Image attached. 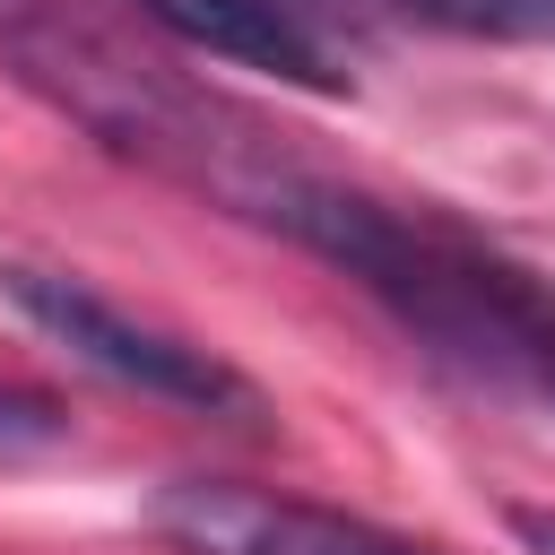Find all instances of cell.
<instances>
[{
	"instance_id": "6da1fadb",
	"label": "cell",
	"mask_w": 555,
	"mask_h": 555,
	"mask_svg": "<svg viewBox=\"0 0 555 555\" xmlns=\"http://www.w3.org/2000/svg\"><path fill=\"white\" fill-rule=\"evenodd\" d=\"M0 78L26 87L43 113H61L104 156L139 165L147 182L234 225H260L338 278L347 260H364V234H382L390 217V191L304 156L278 121L173 69L156 43L121 35L113 17L78 0H0Z\"/></svg>"
},
{
	"instance_id": "7a4b0ae2",
	"label": "cell",
	"mask_w": 555,
	"mask_h": 555,
	"mask_svg": "<svg viewBox=\"0 0 555 555\" xmlns=\"http://www.w3.org/2000/svg\"><path fill=\"white\" fill-rule=\"evenodd\" d=\"M356 295H373L460 382L555 416V286L494 234L434 199H399L382 251L356 269Z\"/></svg>"
},
{
	"instance_id": "3957f363",
	"label": "cell",
	"mask_w": 555,
	"mask_h": 555,
	"mask_svg": "<svg viewBox=\"0 0 555 555\" xmlns=\"http://www.w3.org/2000/svg\"><path fill=\"white\" fill-rule=\"evenodd\" d=\"M0 295L17 304V321H35L69 364L104 373L113 390H139L156 408H182V416H208V425H234V434H260L269 425V399L251 373H234L217 347L113 304L104 286L69 278V269H35V260H9L0 269Z\"/></svg>"
},
{
	"instance_id": "277c9868",
	"label": "cell",
	"mask_w": 555,
	"mask_h": 555,
	"mask_svg": "<svg viewBox=\"0 0 555 555\" xmlns=\"http://www.w3.org/2000/svg\"><path fill=\"white\" fill-rule=\"evenodd\" d=\"M147 529L173 555H434L364 512L304 503L278 486H243V477H165L147 494Z\"/></svg>"
},
{
	"instance_id": "5b68a950",
	"label": "cell",
	"mask_w": 555,
	"mask_h": 555,
	"mask_svg": "<svg viewBox=\"0 0 555 555\" xmlns=\"http://www.w3.org/2000/svg\"><path fill=\"white\" fill-rule=\"evenodd\" d=\"M191 61L260 69L278 87L347 95L356 87V17L338 0H121Z\"/></svg>"
},
{
	"instance_id": "8992f818",
	"label": "cell",
	"mask_w": 555,
	"mask_h": 555,
	"mask_svg": "<svg viewBox=\"0 0 555 555\" xmlns=\"http://www.w3.org/2000/svg\"><path fill=\"white\" fill-rule=\"evenodd\" d=\"M399 9L477 43H555V0H399Z\"/></svg>"
},
{
	"instance_id": "52a82bcc",
	"label": "cell",
	"mask_w": 555,
	"mask_h": 555,
	"mask_svg": "<svg viewBox=\"0 0 555 555\" xmlns=\"http://www.w3.org/2000/svg\"><path fill=\"white\" fill-rule=\"evenodd\" d=\"M69 434V408L35 382H9L0 373V460H26V451H52Z\"/></svg>"
},
{
	"instance_id": "ba28073f",
	"label": "cell",
	"mask_w": 555,
	"mask_h": 555,
	"mask_svg": "<svg viewBox=\"0 0 555 555\" xmlns=\"http://www.w3.org/2000/svg\"><path fill=\"white\" fill-rule=\"evenodd\" d=\"M512 538H520L529 555H555V512H546V503H520V512H512Z\"/></svg>"
}]
</instances>
